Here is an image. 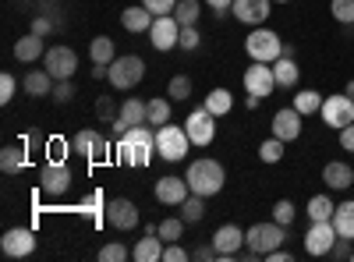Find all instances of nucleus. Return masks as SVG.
Instances as JSON below:
<instances>
[{"label":"nucleus","instance_id":"nucleus-1","mask_svg":"<svg viewBox=\"0 0 354 262\" xmlns=\"http://www.w3.org/2000/svg\"><path fill=\"white\" fill-rule=\"evenodd\" d=\"M117 156H121L124 167H149V160L156 156V131L149 124L128 128L117 142Z\"/></svg>","mask_w":354,"mask_h":262},{"label":"nucleus","instance_id":"nucleus-2","mask_svg":"<svg viewBox=\"0 0 354 262\" xmlns=\"http://www.w3.org/2000/svg\"><path fill=\"white\" fill-rule=\"evenodd\" d=\"M185 181L195 195H220L223 191V181H227V170L220 160H209V156H202V160H192L188 174H185Z\"/></svg>","mask_w":354,"mask_h":262},{"label":"nucleus","instance_id":"nucleus-3","mask_svg":"<svg viewBox=\"0 0 354 262\" xmlns=\"http://www.w3.org/2000/svg\"><path fill=\"white\" fill-rule=\"evenodd\" d=\"M245 53L252 57V61L277 64L280 57H283V39L273 32V28H262V25H255V32H248V39H245Z\"/></svg>","mask_w":354,"mask_h":262},{"label":"nucleus","instance_id":"nucleus-4","mask_svg":"<svg viewBox=\"0 0 354 262\" xmlns=\"http://www.w3.org/2000/svg\"><path fill=\"white\" fill-rule=\"evenodd\" d=\"M283 241H287V227L277 223V220H270V223H252V227L245 230V245H248L255 255H270V252L280 248Z\"/></svg>","mask_w":354,"mask_h":262},{"label":"nucleus","instance_id":"nucleus-5","mask_svg":"<svg viewBox=\"0 0 354 262\" xmlns=\"http://www.w3.org/2000/svg\"><path fill=\"white\" fill-rule=\"evenodd\" d=\"M188 145H192V138H188L185 128H177V124H163V128H156V156L177 163V160H185Z\"/></svg>","mask_w":354,"mask_h":262},{"label":"nucleus","instance_id":"nucleus-6","mask_svg":"<svg viewBox=\"0 0 354 262\" xmlns=\"http://www.w3.org/2000/svg\"><path fill=\"white\" fill-rule=\"evenodd\" d=\"M110 85L113 89H135V85L145 78V61L142 57H135V53H128V57H117V61L110 64Z\"/></svg>","mask_w":354,"mask_h":262},{"label":"nucleus","instance_id":"nucleus-7","mask_svg":"<svg viewBox=\"0 0 354 262\" xmlns=\"http://www.w3.org/2000/svg\"><path fill=\"white\" fill-rule=\"evenodd\" d=\"M337 227H333V220H312V227L305 230V252L308 255H330L333 252V245H337Z\"/></svg>","mask_w":354,"mask_h":262},{"label":"nucleus","instance_id":"nucleus-8","mask_svg":"<svg viewBox=\"0 0 354 262\" xmlns=\"http://www.w3.org/2000/svg\"><path fill=\"white\" fill-rule=\"evenodd\" d=\"M71 188V170L64 167V160H46L43 170H39V191L57 198Z\"/></svg>","mask_w":354,"mask_h":262},{"label":"nucleus","instance_id":"nucleus-9","mask_svg":"<svg viewBox=\"0 0 354 262\" xmlns=\"http://www.w3.org/2000/svg\"><path fill=\"white\" fill-rule=\"evenodd\" d=\"M46 71L53 75V82H68L75 71H78V53L71 46H50L46 57H43Z\"/></svg>","mask_w":354,"mask_h":262},{"label":"nucleus","instance_id":"nucleus-10","mask_svg":"<svg viewBox=\"0 0 354 262\" xmlns=\"http://www.w3.org/2000/svg\"><path fill=\"white\" fill-rule=\"evenodd\" d=\"M71 149H75L78 156H85L88 163H100V160H106V156H110L106 138H103L100 131H93V128H82V131L71 138Z\"/></svg>","mask_w":354,"mask_h":262},{"label":"nucleus","instance_id":"nucleus-11","mask_svg":"<svg viewBox=\"0 0 354 262\" xmlns=\"http://www.w3.org/2000/svg\"><path fill=\"white\" fill-rule=\"evenodd\" d=\"M322 121H326L330 128H347L351 121H354V100L347 96V93H340V96H326L322 100Z\"/></svg>","mask_w":354,"mask_h":262},{"label":"nucleus","instance_id":"nucleus-12","mask_svg":"<svg viewBox=\"0 0 354 262\" xmlns=\"http://www.w3.org/2000/svg\"><path fill=\"white\" fill-rule=\"evenodd\" d=\"M185 131H188L192 145H209V142L216 138V118H213V113L205 110V106H198V110H192V113H188Z\"/></svg>","mask_w":354,"mask_h":262},{"label":"nucleus","instance_id":"nucleus-13","mask_svg":"<svg viewBox=\"0 0 354 262\" xmlns=\"http://www.w3.org/2000/svg\"><path fill=\"white\" fill-rule=\"evenodd\" d=\"M149 43L163 53V50H174L177 43H181V21H177L174 15H160L149 28Z\"/></svg>","mask_w":354,"mask_h":262},{"label":"nucleus","instance_id":"nucleus-14","mask_svg":"<svg viewBox=\"0 0 354 262\" xmlns=\"http://www.w3.org/2000/svg\"><path fill=\"white\" fill-rule=\"evenodd\" d=\"M273 89H277V75H273V68H270V64H262V61H252V68L245 71V93L266 100Z\"/></svg>","mask_w":354,"mask_h":262},{"label":"nucleus","instance_id":"nucleus-15","mask_svg":"<svg viewBox=\"0 0 354 262\" xmlns=\"http://www.w3.org/2000/svg\"><path fill=\"white\" fill-rule=\"evenodd\" d=\"M0 252L11 255V259H25L36 252V234L28 227H11L4 238H0Z\"/></svg>","mask_w":354,"mask_h":262},{"label":"nucleus","instance_id":"nucleus-16","mask_svg":"<svg viewBox=\"0 0 354 262\" xmlns=\"http://www.w3.org/2000/svg\"><path fill=\"white\" fill-rule=\"evenodd\" d=\"M270 128H273V135H277L280 142H294V138H301V128H305V113H298L294 106H287V110H277V113H273V121H270Z\"/></svg>","mask_w":354,"mask_h":262},{"label":"nucleus","instance_id":"nucleus-17","mask_svg":"<svg viewBox=\"0 0 354 262\" xmlns=\"http://www.w3.org/2000/svg\"><path fill=\"white\" fill-rule=\"evenodd\" d=\"M106 223L113 230H135L138 227V206L131 198H110L106 202Z\"/></svg>","mask_w":354,"mask_h":262},{"label":"nucleus","instance_id":"nucleus-18","mask_svg":"<svg viewBox=\"0 0 354 262\" xmlns=\"http://www.w3.org/2000/svg\"><path fill=\"white\" fill-rule=\"evenodd\" d=\"M138 124H149V103H142V100H124L121 103V113H117V121H113V131L117 135H124L128 128H138Z\"/></svg>","mask_w":354,"mask_h":262},{"label":"nucleus","instance_id":"nucleus-19","mask_svg":"<svg viewBox=\"0 0 354 262\" xmlns=\"http://www.w3.org/2000/svg\"><path fill=\"white\" fill-rule=\"evenodd\" d=\"M213 245H216L220 259H234L241 252V245H245V230L238 223H223V227L213 230Z\"/></svg>","mask_w":354,"mask_h":262},{"label":"nucleus","instance_id":"nucleus-20","mask_svg":"<svg viewBox=\"0 0 354 262\" xmlns=\"http://www.w3.org/2000/svg\"><path fill=\"white\" fill-rule=\"evenodd\" d=\"M270 11H273V0H234V8H230V15L245 25H262L270 18Z\"/></svg>","mask_w":354,"mask_h":262},{"label":"nucleus","instance_id":"nucleus-21","mask_svg":"<svg viewBox=\"0 0 354 262\" xmlns=\"http://www.w3.org/2000/svg\"><path fill=\"white\" fill-rule=\"evenodd\" d=\"M153 195H156V202H163V206H181V202L192 195V188H188L185 178H160Z\"/></svg>","mask_w":354,"mask_h":262},{"label":"nucleus","instance_id":"nucleus-22","mask_svg":"<svg viewBox=\"0 0 354 262\" xmlns=\"http://www.w3.org/2000/svg\"><path fill=\"white\" fill-rule=\"evenodd\" d=\"M322 185L333 188V191L351 188V185H354V167H347V163H340V160L326 163V167H322Z\"/></svg>","mask_w":354,"mask_h":262},{"label":"nucleus","instance_id":"nucleus-23","mask_svg":"<svg viewBox=\"0 0 354 262\" xmlns=\"http://www.w3.org/2000/svg\"><path fill=\"white\" fill-rule=\"evenodd\" d=\"M153 21H156V15L145 8V4H138V8H124V11H121V25L128 28V32H135V36H138V32H149Z\"/></svg>","mask_w":354,"mask_h":262},{"label":"nucleus","instance_id":"nucleus-24","mask_svg":"<svg viewBox=\"0 0 354 262\" xmlns=\"http://www.w3.org/2000/svg\"><path fill=\"white\" fill-rule=\"evenodd\" d=\"M21 89H25V96H36V100H43V96H50V93H53V75H50L46 68L28 71V75L21 78Z\"/></svg>","mask_w":354,"mask_h":262},{"label":"nucleus","instance_id":"nucleus-25","mask_svg":"<svg viewBox=\"0 0 354 262\" xmlns=\"http://www.w3.org/2000/svg\"><path fill=\"white\" fill-rule=\"evenodd\" d=\"M131 259H135V262H163V238H160V234L138 238L135 248H131Z\"/></svg>","mask_w":354,"mask_h":262},{"label":"nucleus","instance_id":"nucleus-26","mask_svg":"<svg viewBox=\"0 0 354 262\" xmlns=\"http://www.w3.org/2000/svg\"><path fill=\"white\" fill-rule=\"evenodd\" d=\"M15 57H18L21 64H32V61H39V57H46L43 36H36V32H25V36L15 43Z\"/></svg>","mask_w":354,"mask_h":262},{"label":"nucleus","instance_id":"nucleus-27","mask_svg":"<svg viewBox=\"0 0 354 262\" xmlns=\"http://www.w3.org/2000/svg\"><path fill=\"white\" fill-rule=\"evenodd\" d=\"M273 75H277V85L280 89H294V85H298V78H301V68H298V61H294V57H280V61L273 64Z\"/></svg>","mask_w":354,"mask_h":262},{"label":"nucleus","instance_id":"nucleus-28","mask_svg":"<svg viewBox=\"0 0 354 262\" xmlns=\"http://www.w3.org/2000/svg\"><path fill=\"white\" fill-rule=\"evenodd\" d=\"M333 227H337L340 238H351L354 241V198L340 202V206L333 209Z\"/></svg>","mask_w":354,"mask_h":262},{"label":"nucleus","instance_id":"nucleus-29","mask_svg":"<svg viewBox=\"0 0 354 262\" xmlns=\"http://www.w3.org/2000/svg\"><path fill=\"white\" fill-rule=\"evenodd\" d=\"M88 57H93V64H113L117 53H113V39L110 36H96L88 43Z\"/></svg>","mask_w":354,"mask_h":262},{"label":"nucleus","instance_id":"nucleus-30","mask_svg":"<svg viewBox=\"0 0 354 262\" xmlns=\"http://www.w3.org/2000/svg\"><path fill=\"white\" fill-rule=\"evenodd\" d=\"M202 106L209 110L213 118H223V113H230V106H234V96H230V89H213Z\"/></svg>","mask_w":354,"mask_h":262},{"label":"nucleus","instance_id":"nucleus-31","mask_svg":"<svg viewBox=\"0 0 354 262\" xmlns=\"http://www.w3.org/2000/svg\"><path fill=\"white\" fill-rule=\"evenodd\" d=\"M333 198L330 195H312L308 198V206H305V213H308V220H333Z\"/></svg>","mask_w":354,"mask_h":262},{"label":"nucleus","instance_id":"nucleus-32","mask_svg":"<svg viewBox=\"0 0 354 262\" xmlns=\"http://www.w3.org/2000/svg\"><path fill=\"white\" fill-rule=\"evenodd\" d=\"M322 100H326L322 93H315V89H301L298 96H294V110L308 118V113H319V110H322Z\"/></svg>","mask_w":354,"mask_h":262},{"label":"nucleus","instance_id":"nucleus-33","mask_svg":"<svg viewBox=\"0 0 354 262\" xmlns=\"http://www.w3.org/2000/svg\"><path fill=\"white\" fill-rule=\"evenodd\" d=\"M202 216H205V195H195V191H192V195L181 202V220H185V223H198Z\"/></svg>","mask_w":354,"mask_h":262},{"label":"nucleus","instance_id":"nucleus-34","mask_svg":"<svg viewBox=\"0 0 354 262\" xmlns=\"http://www.w3.org/2000/svg\"><path fill=\"white\" fill-rule=\"evenodd\" d=\"M21 167H25V149H18V145H4V149H0V170L18 174Z\"/></svg>","mask_w":354,"mask_h":262},{"label":"nucleus","instance_id":"nucleus-35","mask_svg":"<svg viewBox=\"0 0 354 262\" xmlns=\"http://www.w3.org/2000/svg\"><path fill=\"white\" fill-rule=\"evenodd\" d=\"M283 145H287V142H280L277 135H270V138L259 145V160H262V163H280V160H283Z\"/></svg>","mask_w":354,"mask_h":262},{"label":"nucleus","instance_id":"nucleus-36","mask_svg":"<svg viewBox=\"0 0 354 262\" xmlns=\"http://www.w3.org/2000/svg\"><path fill=\"white\" fill-rule=\"evenodd\" d=\"M202 15V4L198 0H177V8H174V18L181 21V25H195Z\"/></svg>","mask_w":354,"mask_h":262},{"label":"nucleus","instance_id":"nucleus-37","mask_svg":"<svg viewBox=\"0 0 354 262\" xmlns=\"http://www.w3.org/2000/svg\"><path fill=\"white\" fill-rule=\"evenodd\" d=\"M149 124H153V128L170 124V100H163V96L149 100Z\"/></svg>","mask_w":354,"mask_h":262},{"label":"nucleus","instance_id":"nucleus-38","mask_svg":"<svg viewBox=\"0 0 354 262\" xmlns=\"http://www.w3.org/2000/svg\"><path fill=\"white\" fill-rule=\"evenodd\" d=\"M167 96L170 100H188L192 96V78L188 75H174L170 85H167Z\"/></svg>","mask_w":354,"mask_h":262},{"label":"nucleus","instance_id":"nucleus-39","mask_svg":"<svg viewBox=\"0 0 354 262\" xmlns=\"http://www.w3.org/2000/svg\"><path fill=\"white\" fill-rule=\"evenodd\" d=\"M181 234H185V220H181V216H177V220H163V223H160V238H163V245L181 241Z\"/></svg>","mask_w":354,"mask_h":262},{"label":"nucleus","instance_id":"nucleus-40","mask_svg":"<svg viewBox=\"0 0 354 262\" xmlns=\"http://www.w3.org/2000/svg\"><path fill=\"white\" fill-rule=\"evenodd\" d=\"M330 11L340 25H354V0H330Z\"/></svg>","mask_w":354,"mask_h":262},{"label":"nucleus","instance_id":"nucleus-41","mask_svg":"<svg viewBox=\"0 0 354 262\" xmlns=\"http://www.w3.org/2000/svg\"><path fill=\"white\" fill-rule=\"evenodd\" d=\"M100 259H103V262H124V259H131V248L110 241V245H103V248H100Z\"/></svg>","mask_w":354,"mask_h":262},{"label":"nucleus","instance_id":"nucleus-42","mask_svg":"<svg viewBox=\"0 0 354 262\" xmlns=\"http://www.w3.org/2000/svg\"><path fill=\"white\" fill-rule=\"evenodd\" d=\"M294 213H298V209H294V202H290V198H280L277 206H273V220H277V223H283V227H290V223H294Z\"/></svg>","mask_w":354,"mask_h":262},{"label":"nucleus","instance_id":"nucleus-43","mask_svg":"<svg viewBox=\"0 0 354 262\" xmlns=\"http://www.w3.org/2000/svg\"><path fill=\"white\" fill-rule=\"evenodd\" d=\"M117 113H121V106H113L110 96H100V100H96V118H100V121H110V124H113Z\"/></svg>","mask_w":354,"mask_h":262},{"label":"nucleus","instance_id":"nucleus-44","mask_svg":"<svg viewBox=\"0 0 354 262\" xmlns=\"http://www.w3.org/2000/svg\"><path fill=\"white\" fill-rule=\"evenodd\" d=\"M71 96H75L71 78H68V82H53V93H50V100H53V103H61V106H64V103H71Z\"/></svg>","mask_w":354,"mask_h":262},{"label":"nucleus","instance_id":"nucleus-45","mask_svg":"<svg viewBox=\"0 0 354 262\" xmlns=\"http://www.w3.org/2000/svg\"><path fill=\"white\" fill-rule=\"evenodd\" d=\"M15 93H18V82H15V75H0V103H11L15 100Z\"/></svg>","mask_w":354,"mask_h":262},{"label":"nucleus","instance_id":"nucleus-46","mask_svg":"<svg viewBox=\"0 0 354 262\" xmlns=\"http://www.w3.org/2000/svg\"><path fill=\"white\" fill-rule=\"evenodd\" d=\"M198 43H202L198 28L195 25H181V43H177V46H181V50H195Z\"/></svg>","mask_w":354,"mask_h":262},{"label":"nucleus","instance_id":"nucleus-47","mask_svg":"<svg viewBox=\"0 0 354 262\" xmlns=\"http://www.w3.org/2000/svg\"><path fill=\"white\" fill-rule=\"evenodd\" d=\"M188 259H192V252H185L177 241L163 245V262H188Z\"/></svg>","mask_w":354,"mask_h":262},{"label":"nucleus","instance_id":"nucleus-48","mask_svg":"<svg viewBox=\"0 0 354 262\" xmlns=\"http://www.w3.org/2000/svg\"><path fill=\"white\" fill-rule=\"evenodd\" d=\"M142 4H145V8H149V11H153V15L160 18V15H174L177 0H142Z\"/></svg>","mask_w":354,"mask_h":262},{"label":"nucleus","instance_id":"nucleus-49","mask_svg":"<svg viewBox=\"0 0 354 262\" xmlns=\"http://www.w3.org/2000/svg\"><path fill=\"white\" fill-rule=\"evenodd\" d=\"M192 259H198V262H213V259H220V252H216V245H202V248H192Z\"/></svg>","mask_w":354,"mask_h":262},{"label":"nucleus","instance_id":"nucleus-50","mask_svg":"<svg viewBox=\"0 0 354 262\" xmlns=\"http://www.w3.org/2000/svg\"><path fill=\"white\" fill-rule=\"evenodd\" d=\"M340 149L344 153H354V121L347 128H340Z\"/></svg>","mask_w":354,"mask_h":262},{"label":"nucleus","instance_id":"nucleus-51","mask_svg":"<svg viewBox=\"0 0 354 262\" xmlns=\"http://www.w3.org/2000/svg\"><path fill=\"white\" fill-rule=\"evenodd\" d=\"M333 259H351L354 252H351V238H337V245H333V252H330Z\"/></svg>","mask_w":354,"mask_h":262},{"label":"nucleus","instance_id":"nucleus-52","mask_svg":"<svg viewBox=\"0 0 354 262\" xmlns=\"http://www.w3.org/2000/svg\"><path fill=\"white\" fill-rule=\"evenodd\" d=\"M205 4L213 8V15H216V18H223V15L234 8V0H205Z\"/></svg>","mask_w":354,"mask_h":262},{"label":"nucleus","instance_id":"nucleus-53","mask_svg":"<svg viewBox=\"0 0 354 262\" xmlns=\"http://www.w3.org/2000/svg\"><path fill=\"white\" fill-rule=\"evenodd\" d=\"M32 32H36V36H46V32H50V18H36V21H32Z\"/></svg>","mask_w":354,"mask_h":262},{"label":"nucleus","instance_id":"nucleus-54","mask_svg":"<svg viewBox=\"0 0 354 262\" xmlns=\"http://www.w3.org/2000/svg\"><path fill=\"white\" fill-rule=\"evenodd\" d=\"M46 149H53V160H64V142H61V138H53Z\"/></svg>","mask_w":354,"mask_h":262},{"label":"nucleus","instance_id":"nucleus-55","mask_svg":"<svg viewBox=\"0 0 354 262\" xmlns=\"http://www.w3.org/2000/svg\"><path fill=\"white\" fill-rule=\"evenodd\" d=\"M270 262H290V252H283V248H273L270 255H266Z\"/></svg>","mask_w":354,"mask_h":262},{"label":"nucleus","instance_id":"nucleus-56","mask_svg":"<svg viewBox=\"0 0 354 262\" xmlns=\"http://www.w3.org/2000/svg\"><path fill=\"white\" fill-rule=\"evenodd\" d=\"M259 103H262V96H252V93H248V96H245V106H248V110H255V106H259Z\"/></svg>","mask_w":354,"mask_h":262},{"label":"nucleus","instance_id":"nucleus-57","mask_svg":"<svg viewBox=\"0 0 354 262\" xmlns=\"http://www.w3.org/2000/svg\"><path fill=\"white\" fill-rule=\"evenodd\" d=\"M344 93H347V96L354 100V82H347V89H344Z\"/></svg>","mask_w":354,"mask_h":262},{"label":"nucleus","instance_id":"nucleus-58","mask_svg":"<svg viewBox=\"0 0 354 262\" xmlns=\"http://www.w3.org/2000/svg\"><path fill=\"white\" fill-rule=\"evenodd\" d=\"M277 4H287V0H277Z\"/></svg>","mask_w":354,"mask_h":262},{"label":"nucleus","instance_id":"nucleus-59","mask_svg":"<svg viewBox=\"0 0 354 262\" xmlns=\"http://www.w3.org/2000/svg\"><path fill=\"white\" fill-rule=\"evenodd\" d=\"M351 259H354V255H351Z\"/></svg>","mask_w":354,"mask_h":262}]
</instances>
